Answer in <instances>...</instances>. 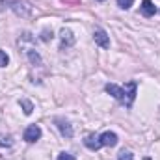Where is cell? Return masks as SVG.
Instances as JSON below:
<instances>
[{"label":"cell","mask_w":160,"mask_h":160,"mask_svg":"<svg viewBox=\"0 0 160 160\" xmlns=\"http://www.w3.org/2000/svg\"><path fill=\"white\" fill-rule=\"evenodd\" d=\"M136 88H138V84L134 82V80H130V82H127L125 84V88H121L118 84H106V91L112 95V97H116L119 102H123L125 106H132V102H134V99H136Z\"/></svg>","instance_id":"obj_1"},{"label":"cell","mask_w":160,"mask_h":160,"mask_svg":"<svg viewBox=\"0 0 160 160\" xmlns=\"http://www.w3.org/2000/svg\"><path fill=\"white\" fill-rule=\"evenodd\" d=\"M24 142H28V143H34V142H38L41 138V128L38 125H30L26 130H24Z\"/></svg>","instance_id":"obj_2"},{"label":"cell","mask_w":160,"mask_h":160,"mask_svg":"<svg viewBox=\"0 0 160 160\" xmlns=\"http://www.w3.org/2000/svg\"><path fill=\"white\" fill-rule=\"evenodd\" d=\"M93 39H95V43H97L99 47H102V48H108V47H110V38H108V34H106L102 28H95Z\"/></svg>","instance_id":"obj_3"},{"label":"cell","mask_w":160,"mask_h":160,"mask_svg":"<svg viewBox=\"0 0 160 160\" xmlns=\"http://www.w3.org/2000/svg\"><path fill=\"white\" fill-rule=\"evenodd\" d=\"M99 140H101V145L114 147V145L118 143V134H116V132H110V130H106V132H102V134L99 136Z\"/></svg>","instance_id":"obj_4"},{"label":"cell","mask_w":160,"mask_h":160,"mask_svg":"<svg viewBox=\"0 0 160 160\" xmlns=\"http://www.w3.org/2000/svg\"><path fill=\"white\" fill-rule=\"evenodd\" d=\"M56 125H58V128H60V132L65 136V138H73V128H71V125L67 123V121H63V119H56Z\"/></svg>","instance_id":"obj_5"},{"label":"cell","mask_w":160,"mask_h":160,"mask_svg":"<svg viewBox=\"0 0 160 160\" xmlns=\"http://www.w3.org/2000/svg\"><path fill=\"white\" fill-rule=\"evenodd\" d=\"M84 143H86V147L88 149H91V151H97V149H101L102 145H101V140L99 138H95V136H86V140H84Z\"/></svg>","instance_id":"obj_6"},{"label":"cell","mask_w":160,"mask_h":160,"mask_svg":"<svg viewBox=\"0 0 160 160\" xmlns=\"http://www.w3.org/2000/svg\"><path fill=\"white\" fill-rule=\"evenodd\" d=\"M142 13H143L145 17H153V15L157 13L155 4H153L151 0H143V2H142Z\"/></svg>","instance_id":"obj_7"},{"label":"cell","mask_w":160,"mask_h":160,"mask_svg":"<svg viewBox=\"0 0 160 160\" xmlns=\"http://www.w3.org/2000/svg\"><path fill=\"white\" fill-rule=\"evenodd\" d=\"M62 47H71L73 43H75V38H73V34H71V30H62Z\"/></svg>","instance_id":"obj_8"},{"label":"cell","mask_w":160,"mask_h":160,"mask_svg":"<svg viewBox=\"0 0 160 160\" xmlns=\"http://www.w3.org/2000/svg\"><path fill=\"white\" fill-rule=\"evenodd\" d=\"M21 106H22V110H24V114H26V116H30V114H32V110H34V104H32L30 101H26V99H22V101H21Z\"/></svg>","instance_id":"obj_9"},{"label":"cell","mask_w":160,"mask_h":160,"mask_svg":"<svg viewBox=\"0 0 160 160\" xmlns=\"http://www.w3.org/2000/svg\"><path fill=\"white\" fill-rule=\"evenodd\" d=\"M11 143H13L11 136H0V147H11Z\"/></svg>","instance_id":"obj_10"},{"label":"cell","mask_w":160,"mask_h":160,"mask_svg":"<svg viewBox=\"0 0 160 160\" xmlns=\"http://www.w3.org/2000/svg\"><path fill=\"white\" fill-rule=\"evenodd\" d=\"M8 63H9V56L4 50H0V67H6Z\"/></svg>","instance_id":"obj_11"},{"label":"cell","mask_w":160,"mask_h":160,"mask_svg":"<svg viewBox=\"0 0 160 160\" xmlns=\"http://www.w3.org/2000/svg\"><path fill=\"white\" fill-rule=\"evenodd\" d=\"M28 56H30V60H32V63H41V58L38 52H34V50H28Z\"/></svg>","instance_id":"obj_12"},{"label":"cell","mask_w":160,"mask_h":160,"mask_svg":"<svg viewBox=\"0 0 160 160\" xmlns=\"http://www.w3.org/2000/svg\"><path fill=\"white\" fill-rule=\"evenodd\" d=\"M118 160H132V153L123 149V151L119 153V157H118Z\"/></svg>","instance_id":"obj_13"},{"label":"cell","mask_w":160,"mask_h":160,"mask_svg":"<svg viewBox=\"0 0 160 160\" xmlns=\"http://www.w3.org/2000/svg\"><path fill=\"white\" fill-rule=\"evenodd\" d=\"M132 2H134V0H118V6L123 8V9H128V8L132 6Z\"/></svg>","instance_id":"obj_14"},{"label":"cell","mask_w":160,"mask_h":160,"mask_svg":"<svg viewBox=\"0 0 160 160\" xmlns=\"http://www.w3.org/2000/svg\"><path fill=\"white\" fill-rule=\"evenodd\" d=\"M58 160H77L73 155H69V153H62L60 157H58Z\"/></svg>","instance_id":"obj_15"},{"label":"cell","mask_w":160,"mask_h":160,"mask_svg":"<svg viewBox=\"0 0 160 160\" xmlns=\"http://www.w3.org/2000/svg\"><path fill=\"white\" fill-rule=\"evenodd\" d=\"M48 39H52V34L48 36V30H45L43 32V41H48Z\"/></svg>","instance_id":"obj_16"},{"label":"cell","mask_w":160,"mask_h":160,"mask_svg":"<svg viewBox=\"0 0 160 160\" xmlns=\"http://www.w3.org/2000/svg\"><path fill=\"white\" fill-rule=\"evenodd\" d=\"M65 4H77V2H80V0H63Z\"/></svg>","instance_id":"obj_17"},{"label":"cell","mask_w":160,"mask_h":160,"mask_svg":"<svg viewBox=\"0 0 160 160\" xmlns=\"http://www.w3.org/2000/svg\"><path fill=\"white\" fill-rule=\"evenodd\" d=\"M101 2H102V0H101Z\"/></svg>","instance_id":"obj_18"}]
</instances>
